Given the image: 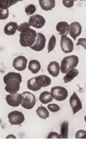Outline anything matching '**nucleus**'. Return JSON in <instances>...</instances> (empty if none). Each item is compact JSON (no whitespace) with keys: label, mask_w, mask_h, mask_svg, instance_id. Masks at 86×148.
I'll return each mask as SVG.
<instances>
[{"label":"nucleus","mask_w":86,"mask_h":148,"mask_svg":"<svg viewBox=\"0 0 86 148\" xmlns=\"http://www.w3.org/2000/svg\"><path fill=\"white\" fill-rule=\"evenodd\" d=\"M40 101L42 104H48L49 102H52L53 100V97L51 94V92H47V91H44L40 95L39 97Z\"/></svg>","instance_id":"obj_19"},{"label":"nucleus","mask_w":86,"mask_h":148,"mask_svg":"<svg viewBox=\"0 0 86 148\" xmlns=\"http://www.w3.org/2000/svg\"><path fill=\"white\" fill-rule=\"evenodd\" d=\"M35 11H36V7L34 4H28L25 7V12L28 16H33Z\"/></svg>","instance_id":"obj_26"},{"label":"nucleus","mask_w":86,"mask_h":148,"mask_svg":"<svg viewBox=\"0 0 86 148\" xmlns=\"http://www.w3.org/2000/svg\"><path fill=\"white\" fill-rule=\"evenodd\" d=\"M81 33H82V26L79 22H73L70 24L69 34L72 37V39L76 40Z\"/></svg>","instance_id":"obj_13"},{"label":"nucleus","mask_w":86,"mask_h":148,"mask_svg":"<svg viewBox=\"0 0 86 148\" xmlns=\"http://www.w3.org/2000/svg\"><path fill=\"white\" fill-rule=\"evenodd\" d=\"M68 127L69 124L67 121H64L61 124L60 127V136L62 139H67L68 138Z\"/></svg>","instance_id":"obj_24"},{"label":"nucleus","mask_w":86,"mask_h":148,"mask_svg":"<svg viewBox=\"0 0 86 148\" xmlns=\"http://www.w3.org/2000/svg\"><path fill=\"white\" fill-rule=\"evenodd\" d=\"M6 102L9 106L13 107V108H16L18 106H20L22 102V94H9L8 95H6L5 97Z\"/></svg>","instance_id":"obj_7"},{"label":"nucleus","mask_w":86,"mask_h":148,"mask_svg":"<svg viewBox=\"0 0 86 148\" xmlns=\"http://www.w3.org/2000/svg\"><path fill=\"white\" fill-rule=\"evenodd\" d=\"M79 70L77 69H72L68 73H66V75L64 76V82L68 83V82H72L75 77H77L79 75Z\"/></svg>","instance_id":"obj_21"},{"label":"nucleus","mask_w":86,"mask_h":148,"mask_svg":"<svg viewBox=\"0 0 86 148\" xmlns=\"http://www.w3.org/2000/svg\"><path fill=\"white\" fill-rule=\"evenodd\" d=\"M70 106L72 109V114H76L82 109V102L76 93H73L70 98Z\"/></svg>","instance_id":"obj_9"},{"label":"nucleus","mask_w":86,"mask_h":148,"mask_svg":"<svg viewBox=\"0 0 86 148\" xmlns=\"http://www.w3.org/2000/svg\"><path fill=\"white\" fill-rule=\"evenodd\" d=\"M47 109H49L53 113H56V112H59L60 110V108L57 104H48Z\"/></svg>","instance_id":"obj_28"},{"label":"nucleus","mask_w":86,"mask_h":148,"mask_svg":"<svg viewBox=\"0 0 86 148\" xmlns=\"http://www.w3.org/2000/svg\"><path fill=\"white\" fill-rule=\"evenodd\" d=\"M69 29L70 24H68L66 22H60L56 25V29L61 36H67V34L69 33Z\"/></svg>","instance_id":"obj_14"},{"label":"nucleus","mask_w":86,"mask_h":148,"mask_svg":"<svg viewBox=\"0 0 86 148\" xmlns=\"http://www.w3.org/2000/svg\"><path fill=\"white\" fill-rule=\"evenodd\" d=\"M46 46V36L42 33H37V38L33 46H31V49L35 51H41Z\"/></svg>","instance_id":"obj_10"},{"label":"nucleus","mask_w":86,"mask_h":148,"mask_svg":"<svg viewBox=\"0 0 86 148\" xmlns=\"http://www.w3.org/2000/svg\"><path fill=\"white\" fill-rule=\"evenodd\" d=\"M22 95V102L21 104L22 107L24 109H32L36 103V98L35 95H33L30 92H23Z\"/></svg>","instance_id":"obj_4"},{"label":"nucleus","mask_w":86,"mask_h":148,"mask_svg":"<svg viewBox=\"0 0 86 148\" xmlns=\"http://www.w3.org/2000/svg\"><path fill=\"white\" fill-rule=\"evenodd\" d=\"M39 3L43 10H51L55 7V0H40Z\"/></svg>","instance_id":"obj_17"},{"label":"nucleus","mask_w":86,"mask_h":148,"mask_svg":"<svg viewBox=\"0 0 86 148\" xmlns=\"http://www.w3.org/2000/svg\"><path fill=\"white\" fill-rule=\"evenodd\" d=\"M28 60L23 56H19L16 57L13 61V68L18 71H23L27 68Z\"/></svg>","instance_id":"obj_11"},{"label":"nucleus","mask_w":86,"mask_h":148,"mask_svg":"<svg viewBox=\"0 0 86 148\" xmlns=\"http://www.w3.org/2000/svg\"><path fill=\"white\" fill-rule=\"evenodd\" d=\"M36 113L38 114V116L41 118V119H47L49 117V112L47 110V108H46L45 107H39L37 109H36Z\"/></svg>","instance_id":"obj_23"},{"label":"nucleus","mask_w":86,"mask_h":148,"mask_svg":"<svg viewBox=\"0 0 86 148\" xmlns=\"http://www.w3.org/2000/svg\"><path fill=\"white\" fill-rule=\"evenodd\" d=\"M29 28H30V24L28 23H22L18 26V31L22 32V31H23V30H25L27 29H29Z\"/></svg>","instance_id":"obj_30"},{"label":"nucleus","mask_w":86,"mask_h":148,"mask_svg":"<svg viewBox=\"0 0 86 148\" xmlns=\"http://www.w3.org/2000/svg\"><path fill=\"white\" fill-rule=\"evenodd\" d=\"M37 38V33L31 28L27 29L20 33V44L22 47H31L35 44Z\"/></svg>","instance_id":"obj_2"},{"label":"nucleus","mask_w":86,"mask_h":148,"mask_svg":"<svg viewBox=\"0 0 86 148\" xmlns=\"http://www.w3.org/2000/svg\"><path fill=\"white\" fill-rule=\"evenodd\" d=\"M85 122H86V115L85 116Z\"/></svg>","instance_id":"obj_35"},{"label":"nucleus","mask_w":86,"mask_h":148,"mask_svg":"<svg viewBox=\"0 0 86 148\" xmlns=\"http://www.w3.org/2000/svg\"><path fill=\"white\" fill-rule=\"evenodd\" d=\"M47 139H60L61 136L60 134H59L58 133H55V132H52L48 134V136L47 137Z\"/></svg>","instance_id":"obj_32"},{"label":"nucleus","mask_w":86,"mask_h":148,"mask_svg":"<svg viewBox=\"0 0 86 148\" xmlns=\"http://www.w3.org/2000/svg\"><path fill=\"white\" fill-rule=\"evenodd\" d=\"M76 139H86V131L85 130H79L75 134Z\"/></svg>","instance_id":"obj_29"},{"label":"nucleus","mask_w":86,"mask_h":148,"mask_svg":"<svg viewBox=\"0 0 86 148\" xmlns=\"http://www.w3.org/2000/svg\"><path fill=\"white\" fill-rule=\"evenodd\" d=\"M55 45H56V37L54 35H53L49 40V42H48V45H47V52L50 53L52 52L54 48H55Z\"/></svg>","instance_id":"obj_25"},{"label":"nucleus","mask_w":86,"mask_h":148,"mask_svg":"<svg viewBox=\"0 0 86 148\" xmlns=\"http://www.w3.org/2000/svg\"><path fill=\"white\" fill-rule=\"evenodd\" d=\"M36 81H37V83L38 85L41 87V88H45V87H48L50 84H51V79L47 76V75H38L36 77Z\"/></svg>","instance_id":"obj_18"},{"label":"nucleus","mask_w":86,"mask_h":148,"mask_svg":"<svg viewBox=\"0 0 86 148\" xmlns=\"http://www.w3.org/2000/svg\"><path fill=\"white\" fill-rule=\"evenodd\" d=\"M3 82L5 84V91L9 94H16L20 89L22 82V75L16 72H9L3 76Z\"/></svg>","instance_id":"obj_1"},{"label":"nucleus","mask_w":86,"mask_h":148,"mask_svg":"<svg viewBox=\"0 0 86 148\" xmlns=\"http://www.w3.org/2000/svg\"><path fill=\"white\" fill-rule=\"evenodd\" d=\"M9 138H12V139H16V137L15 135H13V134H9V135H8V136L6 137V139H9Z\"/></svg>","instance_id":"obj_34"},{"label":"nucleus","mask_w":86,"mask_h":148,"mask_svg":"<svg viewBox=\"0 0 86 148\" xmlns=\"http://www.w3.org/2000/svg\"><path fill=\"white\" fill-rule=\"evenodd\" d=\"M9 16V10L8 9H0V20H5Z\"/></svg>","instance_id":"obj_27"},{"label":"nucleus","mask_w":86,"mask_h":148,"mask_svg":"<svg viewBox=\"0 0 86 148\" xmlns=\"http://www.w3.org/2000/svg\"><path fill=\"white\" fill-rule=\"evenodd\" d=\"M62 3H63L64 6L66 7V8H71L74 4V1L73 0H63Z\"/></svg>","instance_id":"obj_31"},{"label":"nucleus","mask_w":86,"mask_h":148,"mask_svg":"<svg viewBox=\"0 0 86 148\" xmlns=\"http://www.w3.org/2000/svg\"><path fill=\"white\" fill-rule=\"evenodd\" d=\"M18 26L19 25H17L16 23H15V22H9V23H8L4 26L3 31H4V33L7 36H12V35H14L16 32V30H18Z\"/></svg>","instance_id":"obj_16"},{"label":"nucleus","mask_w":86,"mask_h":148,"mask_svg":"<svg viewBox=\"0 0 86 148\" xmlns=\"http://www.w3.org/2000/svg\"><path fill=\"white\" fill-rule=\"evenodd\" d=\"M8 119L11 125L14 126H19L22 123L24 122L25 121V117L24 114L22 112L19 111H12L8 114Z\"/></svg>","instance_id":"obj_6"},{"label":"nucleus","mask_w":86,"mask_h":148,"mask_svg":"<svg viewBox=\"0 0 86 148\" xmlns=\"http://www.w3.org/2000/svg\"><path fill=\"white\" fill-rule=\"evenodd\" d=\"M51 94H52L53 99H55L58 101H63L68 96L67 89L66 88H64V87H60V86L52 88Z\"/></svg>","instance_id":"obj_5"},{"label":"nucleus","mask_w":86,"mask_h":148,"mask_svg":"<svg viewBox=\"0 0 86 148\" xmlns=\"http://www.w3.org/2000/svg\"><path fill=\"white\" fill-rule=\"evenodd\" d=\"M47 71L53 77H57L60 72V65L57 62H51L47 66Z\"/></svg>","instance_id":"obj_15"},{"label":"nucleus","mask_w":86,"mask_h":148,"mask_svg":"<svg viewBox=\"0 0 86 148\" xmlns=\"http://www.w3.org/2000/svg\"><path fill=\"white\" fill-rule=\"evenodd\" d=\"M77 45L82 46V47H84L86 49V38H79V39L78 40Z\"/></svg>","instance_id":"obj_33"},{"label":"nucleus","mask_w":86,"mask_h":148,"mask_svg":"<svg viewBox=\"0 0 86 148\" xmlns=\"http://www.w3.org/2000/svg\"><path fill=\"white\" fill-rule=\"evenodd\" d=\"M27 87L28 89H30L31 91H38L40 90L41 88L38 85L37 81H36V77L31 78L27 82Z\"/></svg>","instance_id":"obj_22"},{"label":"nucleus","mask_w":86,"mask_h":148,"mask_svg":"<svg viewBox=\"0 0 86 148\" xmlns=\"http://www.w3.org/2000/svg\"><path fill=\"white\" fill-rule=\"evenodd\" d=\"M28 69L33 74H37L41 70V63L37 60H32L28 63Z\"/></svg>","instance_id":"obj_20"},{"label":"nucleus","mask_w":86,"mask_h":148,"mask_svg":"<svg viewBox=\"0 0 86 148\" xmlns=\"http://www.w3.org/2000/svg\"><path fill=\"white\" fill-rule=\"evenodd\" d=\"M79 59L77 56H68L63 58L60 63V71L63 74L68 73L72 69H75L79 64Z\"/></svg>","instance_id":"obj_3"},{"label":"nucleus","mask_w":86,"mask_h":148,"mask_svg":"<svg viewBox=\"0 0 86 148\" xmlns=\"http://www.w3.org/2000/svg\"><path fill=\"white\" fill-rule=\"evenodd\" d=\"M60 47L63 52L65 53H71L73 50V42L67 36H61L60 39Z\"/></svg>","instance_id":"obj_12"},{"label":"nucleus","mask_w":86,"mask_h":148,"mask_svg":"<svg viewBox=\"0 0 86 148\" xmlns=\"http://www.w3.org/2000/svg\"><path fill=\"white\" fill-rule=\"evenodd\" d=\"M28 23L30 26H33L36 29H41L46 23V19L41 15H33L28 19Z\"/></svg>","instance_id":"obj_8"}]
</instances>
